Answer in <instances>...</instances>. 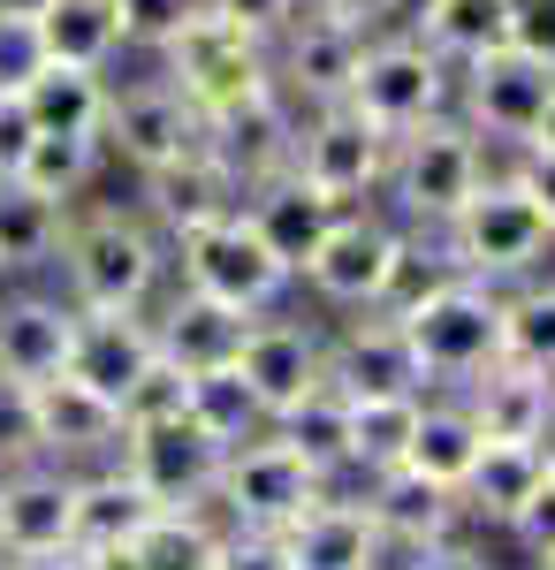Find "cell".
Wrapping results in <instances>:
<instances>
[{
  "label": "cell",
  "mask_w": 555,
  "mask_h": 570,
  "mask_svg": "<svg viewBox=\"0 0 555 570\" xmlns=\"http://www.w3.org/2000/svg\"><path fill=\"white\" fill-rule=\"evenodd\" d=\"M396 327L427 381H479L487 365H503V297H487V282L471 274L427 289L411 312H396Z\"/></svg>",
  "instance_id": "6da1fadb"
},
{
  "label": "cell",
  "mask_w": 555,
  "mask_h": 570,
  "mask_svg": "<svg viewBox=\"0 0 555 570\" xmlns=\"http://www.w3.org/2000/svg\"><path fill=\"white\" fill-rule=\"evenodd\" d=\"M160 53H168V85L183 91L206 122H221V115H236V107H252V99L274 91V69H266L259 39L236 31L228 16H214V8H198Z\"/></svg>",
  "instance_id": "7a4b0ae2"
},
{
  "label": "cell",
  "mask_w": 555,
  "mask_h": 570,
  "mask_svg": "<svg viewBox=\"0 0 555 570\" xmlns=\"http://www.w3.org/2000/svg\"><path fill=\"white\" fill-rule=\"evenodd\" d=\"M441 228H449V259H457V274H471V282L525 274V266H533V259L555 244L548 214L533 206V190H525L517 176L471 183V198H465L449 220H441Z\"/></svg>",
  "instance_id": "3957f363"
},
{
  "label": "cell",
  "mask_w": 555,
  "mask_h": 570,
  "mask_svg": "<svg viewBox=\"0 0 555 570\" xmlns=\"http://www.w3.org/2000/svg\"><path fill=\"white\" fill-rule=\"evenodd\" d=\"M53 252L69 259V289H77L85 312H137L145 297H153V274H160L153 236H145L137 220H123V214L69 220Z\"/></svg>",
  "instance_id": "277c9868"
},
{
  "label": "cell",
  "mask_w": 555,
  "mask_h": 570,
  "mask_svg": "<svg viewBox=\"0 0 555 570\" xmlns=\"http://www.w3.org/2000/svg\"><path fill=\"white\" fill-rule=\"evenodd\" d=\"M320 494H328V472H312L282 434L236 441V449L221 456V480H214V502H228V518L252 525V532H282L290 518H304Z\"/></svg>",
  "instance_id": "5b68a950"
},
{
  "label": "cell",
  "mask_w": 555,
  "mask_h": 570,
  "mask_svg": "<svg viewBox=\"0 0 555 570\" xmlns=\"http://www.w3.org/2000/svg\"><path fill=\"white\" fill-rule=\"evenodd\" d=\"M183 282H191L198 297L228 305V312H266L282 297L290 266L266 252V236L252 228V214L236 206V214L206 220V228H183Z\"/></svg>",
  "instance_id": "8992f818"
},
{
  "label": "cell",
  "mask_w": 555,
  "mask_h": 570,
  "mask_svg": "<svg viewBox=\"0 0 555 570\" xmlns=\"http://www.w3.org/2000/svg\"><path fill=\"white\" fill-rule=\"evenodd\" d=\"M441 91H449V69L434 46L411 39H381V46H358V69H350V91L342 107H358L381 137H403L441 115Z\"/></svg>",
  "instance_id": "52a82bcc"
},
{
  "label": "cell",
  "mask_w": 555,
  "mask_h": 570,
  "mask_svg": "<svg viewBox=\"0 0 555 570\" xmlns=\"http://www.w3.org/2000/svg\"><path fill=\"white\" fill-rule=\"evenodd\" d=\"M221 449L191 411H175V419H145V426H123V472L160 510H206L214 502V480H221Z\"/></svg>",
  "instance_id": "ba28073f"
},
{
  "label": "cell",
  "mask_w": 555,
  "mask_h": 570,
  "mask_svg": "<svg viewBox=\"0 0 555 570\" xmlns=\"http://www.w3.org/2000/svg\"><path fill=\"white\" fill-rule=\"evenodd\" d=\"M388 183H396L403 214L449 220L471 198V183H479V137L434 115V122H419V130H403L388 145Z\"/></svg>",
  "instance_id": "9c48e42d"
},
{
  "label": "cell",
  "mask_w": 555,
  "mask_h": 570,
  "mask_svg": "<svg viewBox=\"0 0 555 570\" xmlns=\"http://www.w3.org/2000/svg\"><path fill=\"white\" fill-rule=\"evenodd\" d=\"M388 145L396 137H381L358 107H320V122L312 130H298V145H290V168H298L320 198H335V206H350V198H366L373 183L388 176Z\"/></svg>",
  "instance_id": "30bf717a"
},
{
  "label": "cell",
  "mask_w": 555,
  "mask_h": 570,
  "mask_svg": "<svg viewBox=\"0 0 555 570\" xmlns=\"http://www.w3.org/2000/svg\"><path fill=\"white\" fill-rule=\"evenodd\" d=\"M99 137L123 145V160H137L145 176L183 160L191 145H206V115L183 99L175 85H137V91H107V115H99Z\"/></svg>",
  "instance_id": "8fae6325"
},
{
  "label": "cell",
  "mask_w": 555,
  "mask_h": 570,
  "mask_svg": "<svg viewBox=\"0 0 555 570\" xmlns=\"http://www.w3.org/2000/svg\"><path fill=\"white\" fill-rule=\"evenodd\" d=\"M396 228H381L373 214H335L328 220V236H320V252L298 266L304 282L328 297V305H381V282L388 266H396Z\"/></svg>",
  "instance_id": "7c38bea8"
},
{
  "label": "cell",
  "mask_w": 555,
  "mask_h": 570,
  "mask_svg": "<svg viewBox=\"0 0 555 570\" xmlns=\"http://www.w3.org/2000/svg\"><path fill=\"white\" fill-rule=\"evenodd\" d=\"M471 69V122L487 137H510V145H525L533 137V122H541V107H548L555 91V69L541 61V53H525V46H495V53H479V61H465Z\"/></svg>",
  "instance_id": "4fadbf2b"
},
{
  "label": "cell",
  "mask_w": 555,
  "mask_h": 570,
  "mask_svg": "<svg viewBox=\"0 0 555 570\" xmlns=\"http://www.w3.org/2000/svg\"><path fill=\"white\" fill-rule=\"evenodd\" d=\"M236 373L259 395V411L274 419V411H290L298 395H312L328 381V351H320V335L298 327V320H252L244 343H236Z\"/></svg>",
  "instance_id": "5bb4252c"
},
{
  "label": "cell",
  "mask_w": 555,
  "mask_h": 570,
  "mask_svg": "<svg viewBox=\"0 0 555 570\" xmlns=\"http://www.w3.org/2000/svg\"><path fill=\"white\" fill-rule=\"evenodd\" d=\"M0 548H8V556L77 548V480L16 464V472L0 480Z\"/></svg>",
  "instance_id": "9a60e30c"
},
{
  "label": "cell",
  "mask_w": 555,
  "mask_h": 570,
  "mask_svg": "<svg viewBox=\"0 0 555 570\" xmlns=\"http://www.w3.org/2000/svg\"><path fill=\"white\" fill-rule=\"evenodd\" d=\"M160 357L153 343V327L137 320V312H77V343H69V365L61 373H77L85 389H99L107 403H123V389Z\"/></svg>",
  "instance_id": "2e32d148"
},
{
  "label": "cell",
  "mask_w": 555,
  "mask_h": 570,
  "mask_svg": "<svg viewBox=\"0 0 555 570\" xmlns=\"http://www.w3.org/2000/svg\"><path fill=\"white\" fill-rule=\"evenodd\" d=\"M274 540H282V563L290 570H373V548H381L366 502H335V494H320Z\"/></svg>",
  "instance_id": "e0dca14e"
},
{
  "label": "cell",
  "mask_w": 555,
  "mask_h": 570,
  "mask_svg": "<svg viewBox=\"0 0 555 570\" xmlns=\"http://www.w3.org/2000/svg\"><path fill=\"white\" fill-rule=\"evenodd\" d=\"M244 214H252V228L266 236V252L298 274V266L320 252V236H328V220H335L342 206H335V198H320L298 168H282V176H266L252 190V206H244Z\"/></svg>",
  "instance_id": "ac0fdd59"
},
{
  "label": "cell",
  "mask_w": 555,
  "mask_h": 570,
  "mask_svg": "<svg viewBox=\"0 0 555 570\" xmlns=\"http://www.w3.org/2000/svg\"><path fill=\"white\" fill-rule=\"evenodd\" d=\"M31 403H39L46 456H99V449H123V411H115L99 389H85L77 373L31 381Z\"/></svg>",
  "instance_id": "d6986e66"
},
{
  "label": "cell",
  "mask_w": 555,
  "mask_h": 570,
  "mask_svg": "<svg viewBox=\"0 0 555 570\" xmlns=\"http://www.w3.org/2000/svg\"><path fill=\"white\" fill-rule=\"evenodd\" d=\"M465 411H471V426H479V441H548L555 381L503 357V365H487V381H471Z\"/></svg>",
  "instance_id": "ffe728a7"
},
{
  "label": "cell",
  "mask_w": 555,
  "mask_h": 570,
  "mask_svg": "<svg viewBox=\"0 0 555 570\" xmlns=\"http://www.w3.org/2000/svg\"><path fill=\"white\" fill-rule=\"evenodd\" d=\"M153 214L168 220L175 236L183 228H206V220L236 214V198H244V183L228 176V160H221L214 145H191L183 160H168V168H153Z\"/></svg>",
  "instance_id": "44dd1931"
},
{
  "label": "cell",
  "mask_w": 555,
  "mask_h": 570,
  "mask_svg": "<svg viewBox=\"0 0 555 570\" xmlns=\"http://www.w3.org/2000/svg\"><path fill=\"white\" fill-rule=\"evenodd\" d=\"M328 381H335L342 395H419L427 373L403 351V327L381 312V320H358L335 351H328Z\"/></svg>",
  "instance_id": "7402d4cb"
},
{
  "label": "cell",
  "mask_w": 555,
  "mask_h": 570,
  "mask_svg": "<svg viewBox=\"0 0 555 570\" xmlns=\"http://www.w3.org/2000/svg\"><path fill=\"white\" fill-rule=\"evenodd\" d=\"M69 343H77V312L46 305V297L0 305V373L8 381H53L69 365Z\"/></svg>",
  "instance_id": "603a6c76"
},
{
  "label": "cell",
  "mask_w": 555,
  "mask_h": 570,
  "mask_svg": "<svg viewBox=\"0 0 555 570\" xmlns=\"http://www.w3.org/2000/svg\"><path fill=\"white\" fill-rule=\"evenodd\" d=\"M541 480H548V449H541V441H479V456H471V472H465V487H457V502H465L471 518L510 525L517 502H525Z\"/></svg>",
  "instance_id": "cb8c5ba5"
},
{
  "label": "cell",
  "mask_w": 555,
  "mask_h": 570,
  "mask_svg": "<svg viewBox=\"0 0 555 570\" xmlns=\"http://www.w3.org/2000/svg\"><path fill=\"white\" fill-rule=\"evenodd\" d=\"M244 327H252V312H228V305H214V297H198V289H183L168 305V320L153 327V343H160L168 365L206 373V365H228V357H236Z\"/></svg>",
  "instance_id": "d4e9b609"
},
{
  "label": "cell",
  "mask_w": 555,
  "mask_h": 570,
  "mask_svg": "<svg viewBox=\"0 0 555 570\" xmlns=\"http://www.w3.org/2000/svg\"><path fill=\"white\" fill-rule=\"evenodd\" d=\"M206 145H214L221 160H228V176L244 183H266L290 168V145H298V130L282 122V91H266V99H252V107H236V115H221V122H206Z\"/></svg>",
  "instance_id": "484cf974"
},
{
  "label": "cell",
  "mask_w": 555,
  "mask_h": 570,
  "mask_svg": "<svg viewBox=\"0 0 555 570\" xmlns=\"http://www.w3.org/2000/svg\"><path fill=\"white\" fill-rule=\"evenodd\" d=\"M16 107H23V115H31V130H46V137H99L107 85H99V69H77V61H46L39 77L16 91Z\"/></svg>",
  "instance_id": "4316f807"
},
{
  "label": "cell",
  "mask_w": 555,
  "mask_h": 570,
  "mask_svg": "<svg viewBox=\"0 0 555 570\" xmlns=\"http://www.w3.org/2000/svg\"><path fill=\"white\" fill-rule=\"evenodd\" d=\"M373 502H366V518H373V532H388V540H449L457 532V494L449 487L419 480V472H373Z\"/></svg>",
  "instance_id": "83f0119b"
},
{
  "label": "cell",
  "mask_w": 555,
  "mask_h": 570,
  "mask_svg": "<svg viewBox=\"0 0 555 570\" xmlns=\"http://www.w3.org/2000/svg\"><path fill=\"white\" fill-rule=\"evenodd\" d=\"M358 46H366V31H350V23H290V77L282 85L304 91V99H320V107H335L342 91H350V69H358Z\"/></svg>",
  "instance_id": "f1b7e54d"
},
{
  "label": "cell",
  "mask_w": 555,
  "mask_h": 570,
  "mask_svg": "<svg viewBox=\"0 0 555 570\" xmlns=\"http://www.w3.org/2000/svg\"><path fill=\"white\" fill-rule=\"evenodd\" d=\"M266 426L290 441L312 472H335V464H350V395H342L335 381H320L312 395H298V403H290V411H274Z\"/></svg>",
  "instance_id": "f546056e"
},
{
  "label": "cell",
  "mask_w": 555,
  "mask_h": 570,
  "mask_svg": "<svg viewBox=\"0 0 555 570\" xmlns=\"http://www.w3.org/2000/svg\"><path fill=\"white\" fill-rule=\"evenodd\" d=\"M471 456H479V426H471V411L457 403H419V426H411V449H403V472H419L434 487H465Z\"/></svg>",
  "instance_id": "4dcf8cb0"
},
{
  "label": "cell",
  "mask_w": 555,
  "mask_h": 570,
  "mask_svg": "<svg viewBox=\"0 0 555 570\" xmlns=\"http://www.w3.org/2000/svg\"><path fill=\"white\" fill-rule=\"evenodd\" d=\"M31 23H39V39H46V61H77V69H107V53L123 46L115 0H53Z\"/></svg>",
  "instance_id": "1f68e13d"
},
{
  "label": "cell",
  "mask_w": 555,
  "mask_h": 570,
  "mask_svg": "<svg viewBox=\"0 0 555 570\" xmlns=\"http://www.w3.org/2000/svg\"><path fill=\"white\" fill-rule=\"evenodd\" d=\"M153 510H160V502L129 480L123 464L99 472V480H77V548H123Z\"/></svg>",
  "instance_id": "d6a6232c"
},
{
  "label": "cell",
  "mask_w": 555,
  "mask_h": 570,
  "mask_svg": "<svg viewBox=\"0 0 555 570\" xmlns=\"http://www.w3.org/2000/svg\"><path fill=\"white\" fill-rule=\"evenodd\" d=\"M510 16L517 0H427V46L441 61H479L495 46H510Z\"/></svg>",
  "instance_id": "836d02e7"
},
{
  "label": "cell",
  "mask_w": 555,
  "mask_h": 570,
  "mask_svg": "<svg viewBox=\"0 0 555 570\" xmlns=\"http://www.w3.org/2000/svg\"><path fill=\"white\" fill-rule=\"evenodd\" d=\"M129 556L145 570H214V556H221V532L198 518V510H153L145 525L123 540Z\"/></svg>",
  "instance_id": "e575fe53"
},
{
  "label": "cell",
  "mask_w": 555,
  "mask_h": 570,
  "mask_svg": "<svg viewBox=\"0 0 555 570\" xmlns=\"http://www.w3.org/2000/svg\"><path fill=\"white\" fill-rule=\"evenodd\" d=\"M419 426V395H350V464L396 472Z\"/></svg>",
  "instance_id": "d590c367"
},
{
  "label": "cell",
  "mask_w": 555,
  "mask_h": 570,
  "mask_svg": "<svg viewBox=\"0 0 555 570\" xmlns=\"http://www.w3.org/2000/svg\"><path fill=\"white\" fill-rule=\"evenodd\" d=\"M221 449H236V441H252L266 426V411H259V395L244 389V373H236V357L228 365H206V373H191V403H183Z\"/></svg>",
  "instance_id": "8d00e7d4"
},
{
  "label": "cell",
  "mask_w": 555,
  "mask_h": 570,
  "mask_svg": "<svg viewBox=\"0 0 555 570\" xmlns=\"http://www.w3.org/2000/svg\"><path fill=\"white\" fill-rule=\"evenodd\" d=\"M91 168H99V137H46V130H31L23 160H16L8 176L23 183V190H39V198H53V206H69V198L91 183Z\"/></svg>",
  "instance_id": "74e56055"
},
{
  "label": "cell",
  "mask_w": 555,
  "mask_h": 570,
  "mask_svg": "<svg viewBox=\"0 0 555 570\" xmlns=\"http://www.w3.org/2000/svg\"><path fill=\"white\" fill-rule=\"evenodd\" d=\"M53 244H61V206L0 176V266H39L53 259Z\"/></svg>",
  "instance_id": "f35d334b"
},
{
  "label": "cell",
  "mask_w": 555,
  "mask_h": 570,
  "mask_svg": "<svg viewBox=\"0 0 555 570\" xmlns=\"http://www.w3.org/2000/svg\"><path fill=\"white\" fill-rule=\"evenodd\" d=\"M503 357L555 381V289H525L503 305Z\"/></svg>",
  "instance_id": "ab89813d"
},
{
  "label": "cell",
  "mask_w": 555,
  "mask_h": 570,
  "mask_svg": "<svg viewBox=\"0 0 555 570\" xmlns=\"http://www.w3.org/2000/svg\"><path fill=\"white\" fill-rule=\"evenodd\" d=\"M183 403H191V373H183V365H168V357H153V365H145V373L123 389V403H115V411H123V426H145V419H175Z\"/></svg>",
  "instance_id": "60d3db41"
},
{
  "label": "cell",
  "mask_w": 555,
  "mask_h": 570,
  "mask_svg": "<svg viewBox=\"0 0 555 570\" xmlns=\"http://www.w3.org/2000/svg\"><path fill=\"white\" fill-rule=\"evenodd\" d=\"M46 441H39V403H31V381H8L0 373V464H39Z\"/></svg>",
  "instance_id": "b9f144b4"
},
{
  "label": "cell",
  "mask_w": 555,
  "mask_h": 570,
  "mask_svg": "<svg viewBox=\"0 0 555 570\" xmlns=\"http://www.w3.org/2000/svg\"><path fill=\"white\" fill-rule=\"evenodd\" d=\"M39 69H46L39 23H31V16H0V99H16Z\"/></svg>",
  "instance_id": "7bdbcfd3"
},
{
  "label": "cell",
  "mask_w": 555,
  "mask_h": 570,
  "mask_svg": "<svg viewBox=\"0 0 555 570\" xmlns=\"http://www.w3.org/2000/svg\"><path fill=\"white\" fill-rule=\"evenodd\" d=\"M206 0H115V16H123V46H168L191 16H198Z\"/></svg>",
  "instance_id": "ee69618b"
},
{
  "label": "cell",
  "mask_w": 555,
  "mask_h": 570,
  "mask_svg": "<svg viewBox=\"0 0 555 570\" xmlns=\"http://www.w3.org/2000/svg\"><path fill=\"white\" fill-rule=\"evenodd\" d=\"M214 570H290V563H282V540H274V532L236 525V532H221Z\"/></svg>",
  "instance_id": "f6af8a7d"
},
{
  "label": "cell",
  "mask_w": 555,
  "mask_h": 570,
  "mask_svg": "<svg viewBox=\"0 0 555 570\" xmlns=\"http://www.w3.org/2000/svg\"><path fill=\"white\" fill-rule=\"evenodd\" d=\"M214 16H228L236 31H252V39H266V31H290L298 23V0H206Z\"/></svg>",
  "instance_id": "bcb514c9"
},
{
  "label": "cell",
  "mask_w": 555,
  "mask_h": 570,
  "mask_svg": "<svg viewBox=\"0 0 555 570\" xmlns=\"http://www.w3.org/2000/svg\"><path fill=\"white\" fill-rule=\"evenodd\" d=\"M510 532L533 548V556H548L555 548V480H541L525 502H517V518H510Z\"/></svg>",
  "instance_id": "7dc6e473"
},
{
  "label": "cell",
  "mask_w": 555,
  "mask_h": 570,
  "mask_svg": "<svg viewBox=\"0 0 555 570\" xmlns=\"http://www.w3.org/2000/svg\"><path fill=\"white\" fill-rule=\"evenodd\" d=\"M510 46L541 53V61L555 69V0H517V16H510Z\"/></svg>",
  "instance_id": "c3c4849f"
},
{
  "label": "cell",
  "mask_w": 555,
  "mask_h": 570,
  "mask_svg": "<svg viewBox=\"0 0 555 570\" xmlns=\"http://www.w3.org/2000/svg\"><path fill=\"white\" fill-rule=\"evenodd\" d=\"M517 183L533 190V206L548 214V228H555V153H533L525 145V160H517Z\"/></svg>",
  "instance_id": "681fc988"
},
{
  "label": "cell",
  "mask_w": 555,
  "mask_h": 570,
  "mask_svg": "<svg viewBox=\"0 0 555 570\" xmlns=\"http://www.w3.org/2000/svg\"><path fill=\"white\" fill-rule=\"evenodd\" d=\"M23 145H31V115H23L16 99H0V176L23 160Z\"/></svg>",
  "instance_id": "f907efd6"
},
{
  "label": "cell",
  "mask_w": 555,
  "mask_h": 570,
  "mask_svg": "<svg viewBox=\"0 0 555 570\" xmlns=\"http://www.w3.org/2000/svg\"><path fill=\"white\" fill-rule=\"evenodd\" d=\"M403 0H320V16L328 23H350V31H366V23H381V16H396Z\"/></svg>",
  "instance_id": "816d5d0a"
},
{
  "label": "cell",
  "mask_w": 555,
  "mask_h": 570,
  "mask_svg": "<svg viewBox=\"0 0 555 570\" xmlns=\"http://www.w3.org/2000/svg\"><path fill=\"white\" fill-rule=\"evenodd\" d=\"M403 570H479V563H471L457 540H427V548H419V556H411Z\"/></svg>",
  "instance_id": "f5cc1de1"
},
{
  "label": "cell",
  "mask_w": 555,
  "mask_h": 570,
  "mask_svg": "<svg viewBox=\"0 0 555 570\" xmlns=\"http://www.w3.org/2000/svg\"><path fill=\"white\" fill-rule=\"evenodd\" d=\"M8 570H91L85 548H46V556H16Z\"/></svg>",
  "instance_id": "db71d44e"
},
{
  "label": "cell",
  "mask_w": 555,
  "mask_h": 570,
  "mask_svg": "<svg viewBox=\"0 0 555 570\" xmlns=\"http://www.w3.org/2000/svg\"><path fill=\"white\" fill-rule=\"evenodd\" d=\"M85 556H91V570H145L129 548H85Z\"/></svg>",
  "instance_id": "11a10c76"
},
{
  "label": "cell",
  "mask_w": 555,
  "mask_h": 570,
  "mask_svg": "<svg viewBox=\"0 0 555 570\" xmlns=\"http://www.w3.org/2000/svg\"><path fill=\"white\" fill-rule=\"evenodd\" d=\"M525 145H533V153H555V91H548V107H541V122H533Z\"/></svg>",
  "instance_id": "9f6ffc18"
},
{
  "label": "cell",
  "mask_w": 555,
  "mask_h": 570,
  "mask_svg": "<svg viewBox=\"0 0 555 570\" xmlns=\"http://www.w3.org/2000/svg\"><path fill=\"white\" fill-rule=\"evenodd\" d=\"M53 0H0V16H46Z\"/></svg>",
  "instance_id": "6f0895ef"
},
{
  "label": "cell",
  "mask_w": 555,
  "mask_h": 570,
  "mask_svg": "<svg viewBox=\"0 0 555 570\" xmlns=\"http://www.w3.org/2000/svg\"><path fill=\"white\" fill-rule=\"evenodd\" d=\"M541 570H555V548H548V556H541Z\"/></svg>",
  "instance_id": "680465c9"
},
{
  "label": "cell",
  "mask_w": 555,
  "mask_h": 570,
  "mask_svg": "<svg viewBox=\"0 0 555 570\" xmlns=\"http://www.w3.org/2000/svg\"><path fill=\"white\" fill-rule=\"evenodd\" d=\"M8 563H16V556H8V548H0V570H8Z\"/></svg>",
  "instance_id": "91938a15"
},
{
  "label": "cell",
  "mask_w": 555,
  "mask_h": 570,
  "mask_svg": "<svg viewBox=\"0 0 555 570\" xmlns=\"http://www.w3.org/2000/svg\"><path fill=\"white\" fill-rule=\"evenodd\" d=\"M548 480H555V449H548Z\"/></svg>",
  "instance_id": "94428289"
}]
</instances>
